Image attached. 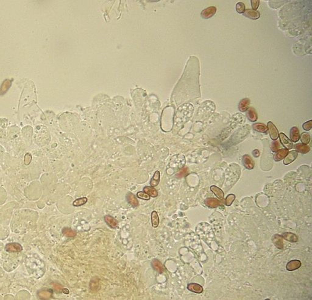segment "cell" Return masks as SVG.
Wrapping results in <instances>:
<instances>
[{
    "label": "cell",
    "mask_w": 312,
    "mask_h": 300,
    "mask_svg": "<svg viewBox=\"0 0 312 300\" xmlns=\"http://www.w3.org/2000/svg\"><path fill=\"white\" fill-rule=\"evenodd\" d=\"M274 245L278 248V249H282L283 247V241H282V237L279 235H275L274 236V238L272 239Z\"/></svg>",
    "instance_id": "cell-26"
},
{
    "label": "cell",
    "mask_w": 312,
    "mask_h": 300,
    "mask_svg": "<svg viewBox=\"0 0 312 300\" xmlns=\"http://www.w3.org/2000/svg\"><path fill=\"white\" fill-rule=\"evenodd\" d=\"M63 234L68 237H73L76 235V232L69 228H64L62 230Z\"/></svg>",
    "instance_id": "cell-29"
},
{
    "label": "cell",
    "mask_w": 312,
    "mask_h": 300,
    "mask_svg": "<svg viewBox=\"0 0 312 300\" xmlns=\"http://www.w3.org/2000/svg\"><path fill=\"white\" fill-rule=\"evenodd\" d=\"M288 153V151L287 149H281L278 151H277V153L274 155V159L275 161L278 162L282 160L283 158H285L286 155Z\"/></svg>",
    "instance_id": "cell-14"
},
{
    "label": "cell",
    "mask_w": 312,
    "mask_h": 300,
    "mask_svg": "<svg viewBox=\"0 0 312 300\" xmlns=\"http://www.w3.org/2000/svg\"><path fill=\"white\" fill-rule=\"evenodd\" d=\"M243 163L244 166L248 170H252L254 167V163L251 157L248 155L243 156Z\"/></svg>",
    "instance_id": "cell-8"
},
{
    "label": "cell",
    "mask_w": 312,
    "mask_h": 300,
    "mask_svg": "<svg viewBox=\"0 0 312 300\" xmlns=\"http://www.w3.org/2000/svg\"><path fill=\"white\" fill-rule=\"evenodd\" d=\"M250 2H251V5H252V10H256L257 9V8L258 7V6H259L260 1L259 0H251Z\"/></svg>",
    "instance_id": "cell-34"
},
{
    "label": "cell",
    "mask_w": 312,
    "mask_h": 300,
    "mask_svg": "<svg viewBox=\"0 0 312 300\" xmlns=\"http://www.w3.org/2000/svg\"><path fill=\"white\" fill-rule=\"evenodd\" d=\"M243 14L245 16H246L250 19H252V20H257L260 18V16L259 12H258L257 10H251V9L245 10Z\"/></svg>",
    "instance_id": "cell-4"
},
{
    "label": "cell",
    "mask_w": 312,
    "mask_h": 300,
    "mask_svg": "<svg viewBox=\"0 0 312 300\" xmlns=\"http://www.w3.org/2000/svg\"><path fill=\"white\" fill-rule=\"evenodd\" d=\"M11 85V81L9 79L5 80L3 83L2 84L1 88H0V95H4L10 88Z\"/></svg>",
    "instance_id": "cell-23"
},
{
    "label": "cell",
    "mask_w": 312,
    "mask_h": 300,
    "mask_svg": "<svg viewBox=\"0 0 312 300\" xmlns=\"http://www.w3.org/2000/svg\"><path fill=\"white\" fill-rule=\"evenodd\" d=\"M295 148L296 150L302 153V154H307L310 151V147L305 144L297 143L295 145Z\"/></svg>",
    "instance_id": "cell-16"
},
{
    "label": "cell",
    "mask_w": 312,
    "mask_h": 300,
    "mask_svg": "<svg viewBox=\"0 0 312 300\" xmlns=\"http://www.w3.org/2000/svg\"><path fill=\"white\" fill-rule=\"evenodd\" d=\"M187 288L190 291L196 293H201L203 291V287L197 283H190L187 285Z\"/></svg>",
    "instance_id": "cell-9"
},
{
    "label": "cell",
    "mask_w": 312,
    "mask_h": 300,
    "mask_svg": "<svg viewBox=\"0 0 312 300\" xmlns=\"http://www.w3.org/2000/svg\"><path fill=\"white\" fill-rule=\"evenodd\" d=\"M279 143L277 141H274L272 143V146H271V148H272V151L273 152H276L278 151V148H279Z\"/></svg>",
    "instance_id": "cell-35"
},
{
    "label": "cell",
    "mask_w": 312,
    "mask_h": 300,
    "mask_svg": "<svg viewBox=\"0 0 312 300\" xmlns=\"http://www.w3.org/2000/svg\"><path fill=\"white\" fill-rule=\"evenodd\" d=\"M253 129L260 132H266L268 130V127L264 124L258 123L253 124Z\"/></svg>",
    "instance_id": "cell-22"
},
{
    "label": "cell",
    "mask_w": 312,
    "mask_h": 300,
    "mask_svg": "<svg viewBox=\"0 0 312 300\" xmlns=\"http://www.w3.org/2000/svg\"><path fill=\"white\" fill-rule=\"evenodd\" d=\"M126 198H127L128 202L130 203L132 205H133L134 207H136L138 205L139 202H138V199L136 198L135 195L133 194H132V193H129L126 196Z\"/></svg>",
    "instance_id": "cell-19"
},
{
    "label": "cell",
    "mask_w": 312,
    "mask_h": 300,
    "mask_svg": "<svg viewBox=\"0 0 312 300\" xmlns=\"http://www.w3.org/2000/svg\"><path fill=\"white\" fill-rule=\"evenodd\" d=\"M246 111H247V112H246L247 117L250 121L254 122L257 120V118H258L257 113L253 107L249 108Z\"/></svg>",
    "instance_id": "cell-12"
},
{
    "label": "cell",
    "mask_w": 312,
    "mask_h": 300,
    "mask_svg": "<svg viewBox=\"0 0 312 300\" xmlns=\"http://www.w3.org/2000/svg\"><path fill=\"white\" fill-rule=\"evenodd\" d=\"M143 190H144V192H145L146 193H147V195H149L151 197L155 198V197H157L158 196V191H157V190L155 188H154L153 187L146 186V187H144Z\"/></svg>",
    "instance_id": "cell-18"
},
{
    "label": "cell",
    "mask_w": 312,
    "mask_h": 300,
    "mask_svg": "<svg viewBox=\"0 0 312 300\" xmlns=\"http://www.w3.org/2000/svg\"><path fill=\"white\" fill-rule=\"evenodd\" d=\"M159 216L156 211H152L151 213V223L152 227H157L159 224Z\"/></svg>",
    "instance_id": "cell-20"
},
{
    "label": "cell",
    "mask_w": 312,
    "mask_h": 300,
    "mask_svg": "<svg viewBox=\"0 0 312 300\" xmlns=\"http://www.w3.org/2000/svg\"><path fill=\"white\" fill-rule=\"evenodd\" d=\"M282 237L291 242H296L297 241V237L292 233H284L282 235Z\"/></svg>",
    "instance_id": "cell-25"
},
{
    "label": "cell",
    "mask_w": 312,
    "mask_h": 300,
    "mask_svg": "<svg viewBox=\"0 0 312 300\" xmlns=\"http://www.w3.org/2000/svg\"><path fill=\"white\" fill-rule=\"evenodd\" d=\"M216 12V8L214 6H210L204 9L200 13V16L203 19H208L212 17Z\"/></svg>",
    "instance_id": "cell-1"
},
{
    "label": "cell",
    "mask_w": 312,
    "mask_h": 300,
    "mask_svg": "<svg viewBox=\"0 0 312 300\" xmlns=\"http://www.w3.org/2000/svg\"><path fill=\"white\" fill-rule=\"evenodd\" d=\"M5 250L8 252H16L22 250V246L17 243H12L7 244L5 246Z\"/></svg>",
    "instance_id": "cell-7"
},
{
    "label": "cell",
    "mask_w": 312,
    "mask_h": 300,
    "mask_svg": "<svg viewBox=\"0 0 312 300\" xmlns=\"http://www.w3.org/2000/svg\"><path fill=\"white\" fill-rule=\"evenodd\" d=\"M252 154L254 155V157H258V156L260 155V152L258 151V150H257V149H255V150H254V151H252Z\"/></svg>",
    "instance_id": "cell-37"
},
{
    "label": "cell",
    "mask_w": 312,
    "mask_h": 300,
    "mask_svg": "<svg viewBox=\"0 0 312 300\" xmlns=\"http://www.w3.org/2000/svg\"><path fill=\"white\" fill-rule=\"evenodd\" d=\"M187 173V168H183L182 169V170H180V171L177 174L178 175V177H183L184 176H185Z\"/></svg>",
    "instance_id": "cell-36"
},
{
    "label": "cell",
    "mask_w": 312,
    "mask_h": 300,
    "mask_svg": "<svg viewBox=\"0 0 312 300\" xmlns=\"http://www.w3.org/2000/svg\"><path fill=\"white\" fill-rule=\"evenodd\" d=\"M300 139L303 144L307 145L310 141V135L307 132H303L301 135Z\"/></svg>",
    "instance_id": "cell-28"
},
{
    "label": "cell",
    "mask_w": 312,
    "mask_h": 300,
    "mask_svg": "<svg viewBox=\"0 0 312 300\" xmlns=\"http://www.w3.org/2000/svg\"><path fill=\"white\" fill-rule=\"evenodd\" d=\"M160 173L159 171H156L154 173V174L150 181V184H151V187L157 186L160 182Z\"/></svg>",
    "instance_id": "cell-17"
},
{
    "label": "cell",
    "mask_w": 312,
    "mask_h": 300,
    "mask_svg": "<svg viewBox=\"0 0 312 300\" xmlns=\"http://www.w3.org/2000/svg\"><path fill=\"white\" fill-rule=\"evenodd\" d=\"M210 190L217 196L218 198H219L220 199H223V198H224V192H223V191L221 188H218L216 186L212 185L210 187Z\"/></svg>",
    "instance_id": "cell-21"
},
{
    "label": "cell",
    "mask_w": 312,
    "mask_h": 300,
    "mask_svg": "<svg viewBox=\"0 0 312 300\" xmlns=\"http://www.w3.org/2000/svg\"><path fill=\"white\" fill-rule=\"evenodd\" d=\"M205 204L209 207L214 208L216 207L219 205V201L216 198H207L205 201Z\"/></svg>",
    "instance_id": "cell-24"
},
{
    "label": "cell",
    "mask_w": 312,
    "mask_h": 300,
    "mask_svg": "<svg viewBox=\"0 0 312 300\" xmlns=\"http://www.w3.org/2000/svg\"><path fill=\"white\" fill-rule=\"evenodd\" d=\"M301 262L299 260H292L286 264V270L288 271H294L299 268L301 266Z\"/></svg>",
    "instance_id": "cell-5"
},
{
    "label": "cell",
    "mask_w": 312,
    "mask_h": 300,
    "mask_svg": "<svg viewBox=\"0 0 312 300\" xmlns=\"http://www.w3.org/2000/svg\"><path fill=\"white\" fill-rule=\"evenodd\" d=\"M267 127L268 128L271 139L272 140H276L278 137V131L275 126L271 121H269L268 123Z\"/></svg>",
    "instance_id": "cell-2"
},
{
    "label": "cell",
    "mask_w": 312,
    "mask_h": 300,
    "mask_svg": "<svg viewBox=\"0 0 312 300\" xmlns=\"http://www.w3.org/2000/svg\"><path fill=\"white\" fill-rule=\"evenodd\" d=\"M235 8H236V12L239 13H243L245 11V5L241 2H239L236 3Z\"/></svg>",
    "instance_id": "cell-30"
},
{
    "label": "cell",
    "mask_w": 312,
    "mask_h": 300,
    "mask_svg": "<svg viewBox=\"0 0 312 300\" xmlns=\"http://www.w3.org/2000/svg\"><path fill=\"white\" fill-rule=\"evenodd\" d=\"M290 138L291 141L297 142L300 138V134L299 132V129L297 127H292L290 130Z\"/></svg>",
    "instance_id": "cell-11"
},
{
    "label": "cell",
    "mask_w": 312,
    "mask_h": 300,
    "mask_svg": "<svg viewBox=\"0 0 312 300\" xmlns=\"http://www.w3.org/2000/svg\"><path fill=\"white\" fill-rule=\"evenodd\" d=\"M250 104V100L248 98H244L241 100L238 105V109L239 111L244 112L248 109Z\"/></svg>",
    "instance_id": "cell-13"
},
{
    "label": "cell",
    "mask_w": 312,
    "mask_h": 300,
    "mask_svg": "<svg viewBox=\"0 0 312 300\" xmlns=\"http://www.w3.org/2000/svg\"><path fill=\"white\" fill-rule=\"evenodd\" d=\"M41 296H43V297H48V296H49V293H48V292L44 291L43 295H42V294H41Z\"/></svg>",
    "instance_id": "cell-38"
},
{
    "label": "cell",
    "mask_w": 312,
    "mask_h": 300,
    "mask_svg": "<svg viewBox=\"0 0 312 300\" xmlns=\"http://www.w3.org/2000/svg\"><path fill=\"white\" fill-rule=\"evenodd\" d=\"M303 129L305 130H310L312 128V120H310L303 124Z\"/></svg>",
    "instance_id": "cell-33"
},
{
    "label": "cell",
    "mask_w": 312,
    "mask_h": 300,
    "mask_svg": "<svg viewBox=\"0 0 312 300\" xmlns=\"http://www.w3.org/2000/svg\"><path fill=\"white\" fill-rule=\"evenodd\" d=\"M152 266L155 270H156L160 273H161L165 271L163 265L157 259H154L152 261Z\"/></svg>",
    "instance_id": "cell-15"
},
{
    "label": "cell",
    "mask_w": 312,
    "mask_h": 300,
    "mask_svg": "<svg viewBox=\"0 0 312 300\" xmlns=\"http://www.w3.org/2000/svg\"><path fill=\"white\" fill-rule=\"evenodd\" d=\"M87 200L88 199H87V198L86 197H83V198H78V199H76L73 202V205L76 206V207H79V206L85 204L87 202Z\"/></svg>",
    "instance_id": "cell-27"
},
{
    "label": "cell",
    "mask_w": 312,
    "mask_h": 300,
    "mask_svg": "<svg viewBox=\"0 0 312 300\" xmlns=\"http://www.w3.org/2000/svg\"><path fill=\"white\" fill-rule=\"evenodd\" d=\"M137 197L140 199H144V200H149L150 199V196L146 193L144 191H139L136 194Z\"/></svg>",
    "instance_id": "cell-32"
},
{
    "label": "cell",
    "mask_w": 312,
    "mask_h": 300,
    "mask_svg": "<svg viewBox=\"0 0 312 300\" xmlns=\"http://www.w3.org/2000/svg\"><path fill=\"white\" fill-rule=\"evenodd\" d=\"M278 136L280 137L281 143L287 149H289L292 148V142L288 138V137L285 134L282 132L278 135Z\"/></svg>",
    "instance_id": "cell-3"
},
{
    "label": "cell",
    "mask_w": 312,
    "mask_h": 300,
    "mask_svg": "<svg viewBox=\"0 0 312 300\" xmlns=\"http://www.w3.org/2000/svg\"><path fill=\"white\" fill-rule=\"evenodd\" d=\"M235 196L233 194L229 195L225 199V205L227 206H230L232 204V202L235 200Z\"/></svg>",
    "instance_id": "cell-31"
},
{
    "label": "cell",
    "mask_w": 312,
    "mask_h": 300,
    "mask_svg": "<svg viewBox=\"0 0 312 300\" xmlns=\"http://www.w3.org/2000/svg\"><path fill=\"white\" fill-rule=\"evenodd\" d=\"M298 153L296 151H291L285 157V160H283L284 165H289L291 162H292L297 157Z\"/></svg>",
    "instance_id": "cell-6"
},
{
    "label": "cell",
    "mask_w": 312,
    "mask_h": 300,
    "mask_svg": "<svg viewBox=\"0 0 312 300\" xmlns=\"http://www.w3.org/2000/svg\"><path fill=\"white\" fill-rule=\"evenodd\" d=\"M104 220L108 226L112 229H115L118 224V221L110 215H106L104 217Z\"/></svg>",
    "instance_id": "cell-10"
}]
</instances>
